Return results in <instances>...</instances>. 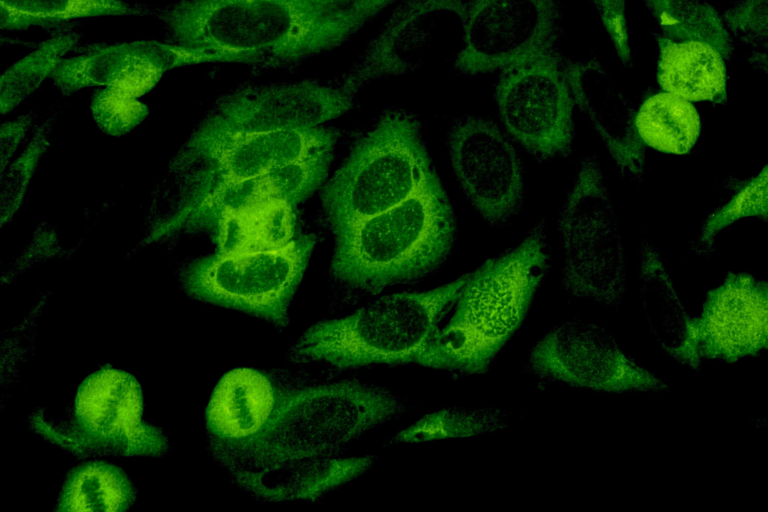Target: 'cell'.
<instances>
[{
    "instance_id": "cell-1",
    "label": "cell",
    "mask_w": 768,
    "mask_h": 512,
    "mask_svg": "<svg viewBox=\"0 0 768 512\" xmlns=\"http://www.w3.org/2000/svg\"><path fill=\"white\" fill-rule=\"evenodd\" d=\"M356 94L341 82L318 80L242 84L209 109L171 169L176 208L159 236L180 230L188 214L214 191L272 167L334 150L325 124L350 110Z\"/></svg>"
},
{
    "instance_id": "cell-2",
    "label": "cell",
    "mask_w": 768,
    "mask_h": 512,
    "mask_svg": "<svg viewBox=\"0 0 768 512\" xmlns=\"http://www.w3.org/2000/svg\"><path fill=\"white\" fill-rule=\"evenodd\" d=\"M353 0H178L155 11L170 43L229 63L285 68L333 50L361 25Z\"/></svg>"
},
{
    "instance_id": "cell-3",
    "label": "cell",
    "mask_w": 768,
    "mask_h": 512,
    "mask_svg": "<svg viewBox=\"0 0 768 512\" xmlns=\"http://www.w3.org/2000/svg\"><path fill=\"white\" fill-rule=\"evenodd\" d=\"M550 263L541 219L516 247L468 274L448 321L416 364L459 375L485 374L526 319Z\"/></svg>"
},
{
    "instance_id": "cell-4",
    "label": "cell",
    "mask_w": 768,
    "mask_h": 512,
    "mask_svg": "<svg viewBox=\"0 0 768 512\" xmlns=\"http://www.w3.org/2000/svg\"><path fill=\"white\" fill-rule=\"evenodd\" d=\"M392 391L355 379L285 383L268 426L252 440L213 456L229 473L337 455L348 443L408 412Z\"/></svg>"
},
{
    "instance_id": "cell-5",
    "label": "cell",
    "mask_w": 768,
    "mask_h": 512,
    "mask_svg": "<svg viewBox=\"0 0 768 512\" xmlns=\"http://www.w3.org/2000/svg\"><path fill=\"white\" fill-rule=\"evenodd\" d=\"M456 236L452 204L435 174L403 202L336 234L331 277L352 296L416 282L446 261Z\"/></svg>"
},
{
    "instance_id": "cell-6",
    "label": "cell",
    "mask_w": 768,
    "mask_h": 512,
    "mask_svg": "<svg viewBox=\"0 0 768 512\" xmlns=\"http://www.w3.org/2000/svg\"><path fill=\"white\" fill-rule=\"evenodd\" d=\"M467 276L426 291L386 295L349 315L317 322L291 345L288 359L336 371L416 364Z\"/></svg>"
},
{
    "instance_id": "cell-7",
    "label": "cell",
    "mask_w": 768,
    "mask_h": 512,
    "mask_svg": "<svg viewBox=\"0 0 768 512\" xmlns=\"http://www.w3.org/2000/svg\"><path fill=\"white\" fill-rule=\"evenodd\" d=\"M435 174L420 119L387 108L355 140L325 185L328 223L336 235L403 202Z\"/></svg>"
},
{
    "instance_id": "cell-8",
    "label": "cell",
    "mask_w": 768,
    "mask_h": 512,
    "mask_svg": "<svg viewBox=\"0 0 768 512\" xmlns=\"http://www.w3.org/2000/svg\"><path fill=\"white\" fill-rule=\"evenodd\" d=\"M29 424L47 442L81 458L158 457L166 435L143 419V393L127 371L102 367L79 385L64 419L35 410Z\"/></svg>"
},
{
    "instance_id": "cell-9",
    "label": "cell",
    "mask_w": 768,
    "mask_h": 512,
    "mask_svg": "<svg viewBox=\"0 0 768 512\" xmlns=\"http://www.w3.org/2000/svg\"><path fill=\"white\" fill-rule=\"evenodd\" d=\"M313 235L282 247L203 256L179 271L192 299L260 318L277 330L289 324V308L311 257Z\"/></svg>"
},
{
    "instance_id": "cell-10",
    "label": "cell",
    "mask_w": 768,
    "mask_h": 512,
    "mask_svg": "<svg viewBox=\"0 0 768 512\" xmlns=\"http://www.w3.org/2000/svg\"><path fill=\"white\" fill-rule=\"evenodd\" d=\"M564 248L562 288L605 305L620 303L626 284L622 241L598 159L582 158L558 220Z\"/></svg>"
},
{
    "instance_id": "cell-11",
    "label": "cell",
    "mask_w": 768,
    "mask_h": 512,
    "mask_svg": "<svg viewBox=\"0 0 768 512\" xmlns=\"http://www.w3.org/2000/svg\"><path fill=\"white\" fill-rule=\"evenodd\" d=\"M560 17L559 0H467L453 68L474 77L555 53Z\"/></svg>"
},
{
    "instance_id": "cell-12",
    "label": "cell",
    "mask_w": 768,
    "mask_h": 512,
    "mask_svg": "<svg viewBox=\"0 0 768 512\" xmlns=\"http://www.w3.org/2000/svg\"><path fill=\"white\" fill-rule=\"evenodd\" d=\"M494 98L507 136L535 159L549 161L570 154L574 99L556 52L501 72Z\"/></svg>"
},
{
    "instance_id": "cell-13",
    "label": "cell",
    "mask_w": 768,
    "mask_h": 512,
    "mask_svg": "<svg viewBox=\"0 0 768 512\" xmlns=\"http://www.w3.org/2000/svg\"><path fill=\"white\" fill-rule=\"evenodd\" d=\"M525 368L545 380L597 392L664 391L666 383L628 357L601 328L565 322L531 348Z\"/></svg>"
},
{
    "instance_id": "cell-14",
    "label": "cell",
    "mask_w": 768,
    "mask_h": 512,
    "mask_svg": "<svg viewBox=\"0 0 768 512\" xmlns=\"http://www.w3.org/2000/svg\"><path fill=\"white\" fill-rule=\"evenodd\" d=\"M447 148L458 183L481 218L505 226L524 199V170L511 139L494 121L477 115L456 119Z\"/></svg>"
},
{
    "instance_id": "cell-15",
    "label": "cell",
    "mask_w": 768,
    "mask_h": 512,
    "mask_svg": "<svg viewBox=\"0 0 768 512\" xmlns=\"http://www.w3.org/2000/svg\"><path fill=\"white\" fill-rule=\"evenodd\" d=\"M690 362H732L759 354L768 343L767 284L747 273H728L708 292L700 315L689 319Z\"/></svg>"
},
{
    "instance_id": "cell-16",
    "label": "cell",
    "mask_w": 768,
    "mask_h": 512,
    "mask_svg": "<svg viewBox=\"0 0 768 512\" xmlns=\"http://www.w3.org/2000/svg\"><path fill=\"white\" fill-rule=\"evenodd\" d=\"M464 11V0H402L340 82L357 94L373 81L417 70L440 30L462 24Z\"/></svg>"
},
{
    "instance_id": "cell-17",
    "label": "cell",
    "mask_w": 768,
    "mask_h": 512,
    "mask_svg": "<svg viewBox=\"0 0 768 512\" xmlns=\"http://www.w3.org/2000/svg\"><path fill=\"white\" fill-rule=\"evenodd\" d=\"M283 376L241 367L221 377L206 409L208 450L212 457L263 432L277 409L285 385Z\"/></svg>"
},
{
    "instance_id": "cell-18",
    "label": "cell",
    "mask_w": 768,
    "mask_h": 512,
    "mask_svg": "<svg viewBox=\"0 0 768 512\" xmlns=\"http://www.w3.org/2000/svg\"><path fill=\"white\" fill-rule=\"evenodd\" d=\"M333 152H317L222 187L204 198L188 214L181 228L213 230L224 214L273 200L287 201L294 206L325 181Z\"/></svg>"
},
{
    "instance_id": "cell-19",
    "label": "cell",
    "mask_w": 768,
    "mask_h": 512,
    "mask_svg": "<svg viewBox=\"0 0 768 512\" xmlns=\"http://www.w3.org/2000/svg\"><path fill=\"white\" fill-rule=\"evenodd\" d=\"M377 456H322L230 472L241 490L264 502L313 501L368 472Z\"/></svg>"
},
{
    "instance_id": "cell-20",
    "label": "cell",
    "mask_w": 768,
    "mask_h": 512,
    "mask_svg": "<svg viewBox=\"0 0 768 512\" xmlns=\"http://www.w3.org/2000/svg\"><path fill=\"white\" fill-rule=\"evenodd\" d=\"M657 80L663 91L687 101L726 100L727 76L723 56L698 41L658 38Z\"/></svg>"
},
{
    "instance_id": "cell-21",
    "label": "cell",
    "mask_w": 768,
    "mask_h": 512,
    "mask_svg": "<svg viewBox=\"0 0 768 512\" xmlns=\"http://www.w3.org/2000/svg\"><path fill=\"white\" fill-rule=\"evenodd\" d=\"M136 488L118 466L91 460L72 468L65 476L56 511H126L136 499Z\"/></svg>"
},
{
    "instance_id": "cell-22",
    "label": "cell",
    "mask_w": 768,
    "mask_h": 512,
    "mask_svg": "<svg viewBox=\"0 0 768 512\" xmlns=\"http://www.w3.org/2000/svg\"><path fill=\"white\" fill-rule=\"evenodd\" d=\"M292 204L273 200L224 214L215 230L219 252L279 248L294 238Z\"/></svg>"
},
{
    "instance_id": "cell-23",
    "label": "cell",
    "mask_w": 768,
    "mask_h": 512,
    "mask_svg": "<svg viewBox=\"0 0 768 512\" xmlns=\"http://www.w3.org/2000/svg\"><path fill=\"white\" fill-rule=\"evenodd\" d=\"M700 127L694 105L665 91L647 98L635 115V128L641 142L670 154L688 153L699 137Z\"/></svg>"
},
{
    "instance_id": "cell-24",
    "label": "cell",
    "mask_w": 768,
    "mask_h": 512,
    "mask_svg": "<svg viewBox=\"0 0 768 512\" xmlns=\"http://www.w3.org/2000/svg\"><path fill=\"white\" fill-rule=\"evenodd\" d=\"M1 29L14 31L99 16H155L150 7L122 0H0Z\"/></svg>"
},
{
    "instance_id": "cell-25",
    "label": "cell",
    "mask_w": 768,
    "mask_h": 512,
    "mask_svg": "<svg viewBox=\"0 0 768 512\" xmlns=\"http://www.w3.org/2000/svg\"><path fill=\"white\" fill-rule=\"evenodd\" d=\"M658 22L664 37L711 45L723 58L730 57L732 38L723 18L703 0H643Z\"/></svg>"
},
{
    "instance_id": "cell-26",
    "label": "cell",
    "mask_w": 768,
    "mask_h": 512,
    "mask_svg": "<svg viewBox=\"0 0 768 512\" xmlns=\"http://www.w3.org/2000/svg\"><path fill=\"white\" fill-rule=\"evenodd\" d=\"M508 413L495 407H447L431 411L405 427L386 445L469 438L505 429Z\"/></svg>"
},
{
    "instance_id": "cell-27",
    "label": "cell",
    "mask_w": 768,
    "mask_h": 512,
    "mask_svg": "<svg viewBox=\"0 0 768 512\" xmlns=\"http://www.w3.org/2000/svg\"><path fill=\"white\" fill-rule=\"evenodd\" d=\"M81 40L78 32L50 36L32 52L7 67L0 79L1 114L10 112L38 90L42 82Z\"/></svg>"
},
{
    "instance_id": "cell-28",
    "label": "cell",
    "mask_w": 768,
    "mask_h": 512,
    "mask_svg": "<svg viewBox=\"0 0 768 512\" xmlns=\"http://www.w3.org/2000/svg\"><path fill=\"white\" fill-rule=\"evenodd\" d=\"M138 62L129 52L127 42L93 52L63 58L51 74L63 96L81 89L113 84L127 68Z\"/></svg>"
},
{
    "instance_id": "cell-29",
    "label": "cell",
    "mask_w": 768,
    "mask_h": 512,
    "mask_svg": "<svg viewBox=\"0 0 768 512\" xmlns=\"http://www.w3.org/2000/svg\"><path fill=\"white\" fill-rule=\"evenodd\" d=\"M745 217H759L764 221L767 219V166L739 188L726 204L707 217L692 244L693 251L701 256H711L717 234Z\"/></svg>"
},
{
    "instance_id": "cell-30",
    "label": "cell",
    "mask_w": 768,
    "mask_h": 512,
    "mask_svg": "<svg viewBox=\"0 0 768 512\" xmlns=\"http://www.w3.org/2000/svg\"><path fill=\"white\" fill-rule=\"evenodd\" d=\"M55 115L48 117L35 130L31 141L16 160L2 173L1 227L10 222L21 207L27 187L48 149L49 134Z\"/></svg>"
},
{
    "instance_id": "cell-31",
    "label": "cell",
    "mask_w": 768,
    "mask_h": 512,
    "mask_svg": "<svg viewBox=\"0 0 768 512\" xmlns=\"http://www.w3.org/2000/svg\"><path fill=\"white\" fill-rule=\"evenodd\" d=\"M91 112L102 132L119 136L141 123L148 114V107L109 85L94 93Z\"/></svg>"
},
{
    "instance_id": "cell-32",
    "label": "cell",
    "mask_w": 768,
    "mask_h": 512,
    "mask_svg": "<svg viewBox=\"0 0 768 512\" xmlns=\"http://www.w3.org/2000/svg\"><path fill=\"white\" fill-rule=\"evenodd\" d=\"M127 47L136 60L152 65L163 73L203 63H229L228 59L220 53L187 48L170 42L138 40L127 42Z\"/></svg>"
},
{
    "instance_id": "cell-33",
    "label": "cell",
    "mask_w": 768,
    "mask_h": 512,
    "mask_svg": "<svg viewBox=\"0 0 768 512\" xmlns=\"http://www.w3.org/2000/svg\"><path fill=\"white\" fill-rule=\"evenodd\" d=\"M723 21L734 33L766 41L767 0H743L725 12Z\"/></svg>"
},
{
    "instance_id": "cell-34",
    "label": "cell",
    "mask_w": 768,
    "mask_h": 512,
    "mask_svg": "<svg viewBox=\"0 0 768 512\" xmlns=\"http://www.w3.org/2000/svg\"><path fill=\"white\" fill-rule=\"evenodd\" d=\"M620 61L631 62L626 0H592Z\"/></svg>"
},
{
    "instance_id": "cell-35",
    "label": "cell",
    "mask_w": 768,
    "mask_h": 512,
    "mask_svg": "<svg viewBox=\"0 0 768 512\" xmlns=\"http://www.w3.org/2000/svg\"><path fill=\"white\" fill-rule=\"evenodd\" d=\"M164 73L144 62H136L121 74L110 86L130 96L138 98L150 91Z\"/></svg>"
},
{
    "instance_id": "cell-36",
    "label": "cell",
    "mask_w": 768,
    "mask_h": 512,
    "mask_svg": "<svg viewBox=\"0 0 768 512\" xmlns=\"http://www.w3.org/2000/svg\"><path fill=\"white\" fill-rule=\"evenodd\" d=\"M32 121L33 115L29 113L1 125V174L6 170L9 160L25 138Z\"/></svg>"
},
{
    "instance_id": "cell-37",
    "label": "cell",
    "mask_w": 768,
    "mask_h": 512,
    "mask_svg": "<svg viewBox=\"0 0 768 512\" xmlns=\"http://www.w3.org/2000/svg\"><path fill=\"white\" fill-rule=\"evenodd\" d=\"M400 0H353L352 11L363 27L379 15L384 9Z\"/></svg>"
}]
</instances>
